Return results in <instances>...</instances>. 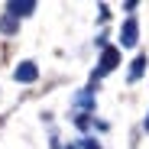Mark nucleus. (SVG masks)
Segmentation results:
<instances>
[{
  "instance_id": "1",
  "label": "nucleus",
  "mask_w": 149,
  "mask_h": 149,
  "mask_svg": "<svg viewBox=\"0 0 149 149\" xmlns=\"http://www.w3.org/2000/svg\"><path fill=\"white\" fill-rule=\"evenodd\" d=\"M117 65H120V49H117V45H104L101 62H97V68H94V78H104V74H110Z\"/></svg>"
},
{
  "instance_id": "2",
  "label": "nucleus",
  "mask_w": 149,
  "mask_h": 149,
  "mask_svg": "<svg viewBox=\"0 0 149 149\" xmlns=\"http://www.w3.org/2000/svg\"><path fill=\"white\" fill-rule=\"evenodd\" d=\"M13 78H16L19 84H33V81L39 78V65L29 62V58H26V62H19V65L13 68Z\"/></svg>"
},
{
  "instance_id": "3",
  "label": "nucleus",
  "mask_w": 149,
  "mask_h": 149,
  "mask_svg": "<svg viewBox=\"0 0 149 149\" xmlns=\"http://www.w3.org/2000/svg\"><path fill=\"white\" fill-rule=\"evenodd\" d=\"M136 42H139V23L130 16V19L120 26V45H123V49H133Z\"/></svg>"
},
{
  "instance_id": "4",
  "label": "nucleus",
  "mask_w": 149,
  "mask_h": 149,
  "mask_svg": "<svg viewBox=\"0 0 149 149\" xmlns=\"http://www.w3.org/2000/svg\"><path fill=\"white\" fill-rule=\"evenodd\" d=\"M71 107L81 110V113H91V110H94V91H91V88H81L78 94L71 97Z\"/></svg>"
},
{
  "instance_id": "5",
  "label": "nucleus",
  "mask_w": 149,
  "mask_h": 149,
  "mask_svg": "<svg viewBox=\"0 0 149 149\" xmlns=\"http://www.w3.org/2000/svg\"><path fill=\"white\" fill-rule=\"evenodd\" d=\"M33 10H36V0H10V3H7V16H13V19L29 16Z\"/></svg>"
},
{
  "instance_id": "6",
  "label": "nucleus",
  "mask_w": 149,
  "mask_h": 149,
  "mask_svg": "<svg viewBox=\"0 0 149 149\" xmlns=\"http://www.w3.org/2000/svg\"><path fill=\"white\" fill-rule=\"evenodd\" d=\"M143 71H146V55H136L133 65H130V81H139V78H143Z\"/></svg>"
},
{
  "instance_id": "7",
  "label": "nucleus",
  "mask_w": 149,
  "mask_h": 149,
  "mask_svg": "<svg viewBox=\"0 0 149 149\" xmlns=\"http://www.w3.org/2000/svg\"><path fill=\"white\" fill-rule=\"evenodd\" d=\"M19 26H16V19L13 16H3V19H0V33H3V36H13Z\"/></svg>"
},
{
  "instance_id": "8",
  "label": "nucleus",
  "mask_w": 149,
  "mask_h": 149,
  "mask_svg": "<svg viewBox=\"0 0 149 149\" xmlns=\"http://www.w3.org/2000/svg\"><path fill=\"white\" fill-rule=\"evenodd\" d=\"M74 127H78V130H88V127H91V113H78V117H74Z\"/></svg>"
},
{
  "instance_id": "9",
  "label": "nucleus",
  "mask_w": 149,
  "mask_h": 149,
  "mask_svg": "<svg viewBox=\"0 0 149 149\" xmlns=\"http://www.w3.org/2000/svg\"><path fill=\"white\" fill-rule=\"evenodd\" d=\"M78 143H81V149H101V143L91 139V136H84V139H78Z\"/></svg>"
},
{
  "instance_id": "10",
  "label": "nucleus",
  "mask_w": 149,
  "mask_h": 149,
  "mask_svg": "<svg viewBox=\"0 0 149 149\" xmlns=\"http://www.w3.org/2000/svg\"><path fill=\"white\" fill-rule=\"evenodd\" d=\"M143 130H146V133H149V113H146V120H143Z\"/></svg>"
},
{
  "instance_id": "11",
  "label": "nucleus",
  "mask_w": 149,
  "mask_h": 149,
  "mask_svg": "<svg viewBox=\"0 0 149 149\" xmlns=\"http://www.w3.org/2000/svg\"><path fill=\"white\" fill-rule=\"evenodd\" d=\"M65 149H78V146H65Z\"/></svg>"
}]
</instances>
